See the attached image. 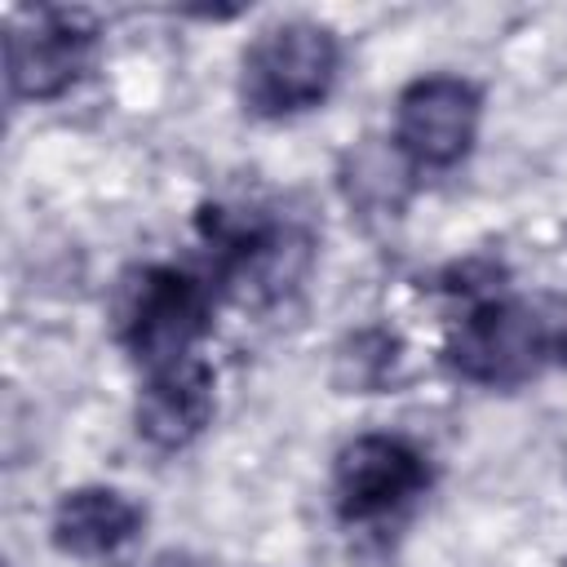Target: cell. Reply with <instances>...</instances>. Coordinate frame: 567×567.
I'll return each instance as SVG.
<instances>
[{
    "mask_svg": "<svg viewBox=\"0 0 567 567\" xmlns=\"http://www.w3.org/2000/svg\"><path fill=\"white\" fill-rule=\"evenodd\" d=\"M213 328V284L182 266H142L120 284L115 341L146 368L195 359L199 337Z\"/></svg>",
    "mask_w": 567,
    "mask_h": 567,
    "instance_id": "obj_1",
    "label": "cell"
},
{
    "mask_svg": "<svg viewBox=\"0 0 567 567\" xmlns=\"http://www.w3.org/2000/svg\"><path fill=\"white\" fill-rule=\"evenodd\" d=\"M341 71V44L332 27L310 18H288L266 27L244 49L239 97L261 120H284L319 106Z\"/></svg>",
    "mask_w": 567,
    "mask_h": 567,
    "instance_id": "obj_2",
    "label": "cell"
},
{
    "mask_svg": "<svg viewBox=\"0 0 567 567\" xmlns=\"http://www.w3.org/2000/svg\"><path fill=\"white\" fill-rule=\"evenodd\" d=\"M447 359L465 381L478 385H518L536 377L540 363H549L536 301H509V297L478 301L452 332Z\"/></svg>",
    "mask_w": 567,
    "mask_h": 567,
    "instance_id": "obj_3",
    "label": "cell"
},
{
    "mask_svg": "<svg viewBox=\"0 0 567 567\" xmlns=\"http://www.w3.org/2000/svg\"><path fill=\"white\" fill-rule=\"evenodd\" d=\"M483 93L461 75H421L394 97V142L421 168H452L470 155Z\"/></svg>",
    "mask_w": 567,
    "mask_h": 567,
    "instance_id": "obj_4",
    "label": "cell"
},
{
    "mask_svg": "<svg viewBox=\"0 0 567 567\" xmlns=\"http://www.w3.org/2000/svg\"><path fill=\"white\" fill-rule=\"evenodd\" d=\"M430 487L425 456L399 434H359L337 452L332 505L341 523H377Z\"/></svg>",
    "mask_w": 567,
    "mask_h": 567,
    "instance_id": "obj_5",
    "label": "cell"
},
{
    "mask_svg": "<svg viewBox=\"0 0 567 567\" xmlns=\"http://www.w3.org/2000/svg\"><path fill=\"white\" fill-rule=\"evenodd\" d=\"M93 44H97V31L89 13L22 9L9 27V93L31 102L66 93L84 75Z\"/></svg>",
    "mask_w": 567,
    "mask_h": 567,
    "instance_id": "obj_6",
    "label": "cell"
},
{
    "mask_svg": "<svg viewBox=\"0 0 567 567\" xmlns=\"http://www.w3.org/2000/svg\"><path fill=\"white\" fill-rule=\"evenodd\" d=\"M213 390H217V377L204 359H182L173 368L151 372L137 394V412H133L137 434L159 452L186 447L213 421V408H217Z\"/></svg>",
    "mask_w": 567,
    "mask_h": 567,
    "instance_id": "obj_7",
    "label": "cell"
},
{
    "mask_svg": "<svg viewBox=\"0 0 567 567\" xmlns=\"http://www.w3.org/2000/svg\"><path fill=\"white\" fill-rule=\"evenodd\" d=\"M142 505L120 487H75L58 501L49 532L71 558H111L142 532Z\"/></svg>",
    "mask_w": 567,
    "mask_h": 567,
    "instance_id": "obj_8",
    "label": "cell"
},
{
    "mask_svg": "<svg viewBox=\"0 0 567 567\" xmlns=\"http://www.w3.org/2000/svg\"><path fill=\"white\" fill-rule=\"evenodd\" d=\"M536 319H540V337H545L549 363H567V288L540 297L536 301Z\"/></svg>",
    "mask_w": 567,
    "mask_h": 567,
    "instance_id": "obj_9",
    "label": "cell"
},
{
    "mask_svg": "<svg viewBox=\"0 0 567 567\" xmlns=\"http://www.w3.org/2000/svg\"><path fill=\"white\" fill-rule=\"evenodd\" d=\"M155 567H195V563H186V558H159Z\"/></svg>",
    "mask_w": 567,
    "mask_h": 567,
    "instance_id": "obj_10",
    "label": "cell"
}]
</instances>
